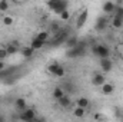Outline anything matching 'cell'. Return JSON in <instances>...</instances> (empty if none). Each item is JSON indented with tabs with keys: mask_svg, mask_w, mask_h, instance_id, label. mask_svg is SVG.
Returning <instances> with one entry per match:
<instances>
[{
	"mask_svg": "<svg viewBox=\"0 0 123 122\" xmlns=\"http://www.w3.org/2000/svg\"><path fill=\"white\" fill-rule=\"evenodd\" d=\"M93 53H94L99 59H102V58H109V56H110V50H109V47L105 46V45H96V46H93Z\"/></svg>",
	"mask_w": 123,
	"mask_h": 122,
	"instance_id": "1",
	"label": "cell"
},
{
	"mask_svg": "<svg viewBox=\"0 0 123 122\" xmlns=\"http://www.w3.org/2000/svg\"><path fill=\"white\" fill-rule=\"evenodd\" d=\"M19 119H22V121H25V122L34 121V119H36V112H34V109H31V108H26L25 111L20 112Z\"/></svg>",
	"mask_w": 123,
	"mask_h": 122,
	"instance_id": "2",
	"label": "cell"
},
{
	"mask_svg": "<svg viewBox=\"0 0 123 122\" xmlns=\"http://www.w3.org/2000/svg\"><path fill=\"white\" fill-rule=\"evenodd\" d=\"M109 25H110V20H109L106 16H100V17L96 20L94 29H96L97 32H103V30H106V29L109 27Z\"/></svg>",
	"mask_w": 123,
	"mask_h": 122,
	"instance_id": "3",
	"label": "cell"
},
{
	"mask_svg": "<svg viewBox=\"0 0 123 122\" xmlns=\"http://www.w3.org/2000/svg\"><path fill=\"white\" fill-rule=\"evenodd\" d=\"M87 17H89V10L85 7V9L80 12L79 17H77V20H76V27H77V29H82V27L85 26V23L87 22Z\"/></svg>",
	"mask_w": 123,
	"mask_h": 122,
	"instance_id": "4",
	"label": "cell"
},
{
	"mask_svg": "<svg viewBox=\"0 0 123 122\" xmlns=\"http://www.w3.org/2000/svg\"><path fill=\"white\" fill-rule=\"evenodd\" d=\"M83 43H77V46L74 47H70L69 52H67V58H77L80 55H83Z\"/></svg>",
	"mask_w": 123,
	"mask_h": 122,
	"instance_id": "5",
	"label": "cell"
},
{
	"mask_svg": "<svg viewBox=\"0 0 123 122\" xmlns=\"http://www.w3.org/2000/svg\"><path fill=\"white\" fill-rule=\"evenodd\" d=\"M100 68L103 72H110L113 69V62L110 58H102L100 59Z\"/></svg>",
	"mask_w": 123,
	"mask_h": 122,
	"instance_id": "6",
	"label": "cell"
},
{
	"mask_svg": "<svg viewBox=\"0 0 123 122\" xmlns=\"http://www.w3.org/2000/svg\"><path fill=\"white\" fill-rule=\"evenodd\" d=\"M105 82H106V76H105L103 73H96L92 78V83L94 86H102Z\"/></svg>",
	"mask_w": 123,
	"mask_h": 122,
	"instance_id": "7",
	"label": "cell"
},
{
	"mask_svg": "<svg viewBox=\"0 0 123 122\" xmlns=\"http://www.w3.org/2000/svg\"><path fill=\"white\" fill-rule=\"evenodd\" d=\"M103 12L105 13H107V14H110V13H113L115 12V9H116V4L112 1V0H107V1H105L103 3Z\"/></svg>",
	"mask_w": 123,
	"mask_h": 122,
	"instance_id": "8",
	"label": "cell"
},
{
	"mask_svg": "<svg viewBox=\"0 0 123 122\" xmlns=\"http://www.w3.org/2000/svg\"><path fill=\"white\" fill-rule=\"evenodd\" d=\"M14 106H16V109H17L19 112L25 111V109L27 108L26 99H25V98H16V101H14Z\"/></svg>",
	"mask_w": 123,
	"mask_h": 122,
	"instance_id": "9",
	"label": "cell"
},
{
	"mask_svg": "<svg viewBox=\"0 0 123 122\" xmlns=\"http://www.w3.org/2000/svg\"><path fill=\"white\" fill-rule=\"evenodd\" d=\"M115 92V85L113 83H109V82H105L102 85V93L103 95H112Z\"/></svg>",
	"mask_w": 123,
	"mask_h": 122,
	"instance_id": "10",
	"label": "cell"
},
{
	"mask_svg": "<svg viewBox=\"0 0 123 122\" xmlns=\"http://www.w3.org/2000/svg\"><path fill=\"white\" fill-rule=\"evenodd\" d=\"M44 45H46V43H44L43 40H40L37 36H36V37H33V39H31V42H30V46L34 49V50H39V49H42Z\"/></svg>",
	"mask_w": 123,
	"mask_h": 122,
	"instance_id": "11",
	"label": "cell"
},
{
	"mask_svg": "<svg viewBox=\"0 0 123 122\" xmlns=\"http://www.w3.org/2000/svg\"><path fill=\"white\" fill-rule=\"evenodd\" d=\"M57 102H59V105H60L62 108H69L70 103H72V99H70V96H67V95L64 93L60 99H57Z\"/></svg>",
	"mask_w": 123,
	"mask_h": 122,
	"instance_id": "12",
	"label": "cell"
},
{
	"mask_svg": "<svg viewBox=\"0 0 123 122\" xmlns=\"http://www.w3.org/2000/svg\"><path fill=\"white\" fill-rule=\"evenodd\" d=\"M76 105H79V106H82V108L87 109V108H89V105H90V102H89V99H87L86 96H80V98H77V99H76Z\"/></svg>",
	"mask_w": 123,
	"mask_h": 122,
	"instance_id": "13",
	"label": "cell"
},
{
	"mask_svg": "<svg viewBox=\"0 0 123 122\" xmlns=\"http://www.w3.org/2000/svg\"><path fill=\"white\" fill-rule=\"evenodd\" d=\"M85 114H86V109H85V108H82V106H79V105H76V106L73 108V115H74L76 118H83Z\"/></svg>",
	"mask_w": 123,
	"mask_h": 122,
	"instance_id": "14",
	"label": "cell"
},
{
	"mask_svg": "<svg viewBox=\"0 0 123 122\" xmlns=\"http://www.w3.org/2000/svg\"><path fill=\"white\" fill-rule=\"evenodd\" d=\"M112 27H115V29H120L123 26V17H119V16H115L113 19H112Z\"/></svg>",
	"mask_w": 123,
	"mask_h": 122,
	"instance_id": "15",
	"label": "cell"
},
{
	"mask_svg": "<svg viewBox=\"0 0 123 122\" xmlns=\"http://www.w3.org/2000/svg\"><path fill=\"white\" fill-rule=\"evenodd\" d=\"M62 30V27H60V23L59 22H52L50 23V26H49V32L50 33H59V32Z\"/></svg>",
	"mask_w": 123,
	"mask_h": 122,
	"instance_id": "16",
	"label": "cell"
},
{
	"mask_svg": "<svg viewBox=\"0 0 123 122\" xmlns=\"http://www.w3.org/2000/svg\"><path fill=\"white\" fill-rule=\"evenodd\" d=\"M22 55H23L25 58H31V56L34 55V49H33L31 46H26V47L22 49Z\"/></svg>",
	"mask_w": 123,
	"mask_h": 122,
	"instance_id": "17",
	"label": "cell"
},
{
	"mask_svg": "<svg viewBox=\"0 0 123 122\" xmlns=\"http://www.w3.org/2000/svg\"><path fill=\"white\" fill-rule=\"evenodd\" d=\"M52 95H53V98H55V99H60L62 96L64 95V89L60 88V86H56V88L53 89V92H52Z\"/></svg>",
	"mask_w": 123,
	"mask_h": 122,
	"instance_id": "18",
	"label": "cell"
},
{
	"mask_svg": "<svg viewBox=\"0 0 123 122\" xmlns=\"http://www.w3.org/2000/svg\"><path fill=\"white\" fill-rule=\"evenodd\" d=\"M37 37L40 39V40H43L44 43H47V40H49V37H50V32L49 30H42L37 33Z\"/></svg>",
	"mask_w": 123,
	"mask_h": 122,
	"instance_id": "19",
	"label": "cell"
},
{
	"mask_svg": "<svg viewBox=\"0 0 123 122\" xmlns=\"http://www.w3.org/2000/svg\"><path fill=\"white\" fill-rule=\"evenodd\" d=\"M77 39L76 37H67L66 39V42H64V45H66V47L67 49H70V47H74V46H77Z\"/></svg>",
	"mask_w": 123,
	"mask_h": 122,
	"instance_id": "20",
	"label": "cell"
},
{
	"mask_svg": "<svg viewBox=\"0 0 123 122\" xmlns=\"http://www.w3.org/2000/svg\"><path fill=\"white\" fill-rule=\"evenodd\" d=\"M60 1H62V0H49V1H47V7H49L52 12H55V10L59 7Z\"/></svg>",
	"mask_w": 123,
	"mask_h": 122,
	"instance_id": "21",
	"label": "cell"
},
{
	"mask_svg": "<svg viewBox=\"0 0 123 122\" xmlns=\"http://www.w3.org/2000/svg\"><path fill=\"white\" fill-rule=\"evenodd\" d=\"M66 9H67V0H62L60 4H59V7L55 10V13H56V14H60L62 12H63V10H66Z\"/></svg>",
	"mask_w": 123,
	"mask_h": 122,
	"instance_id": "22",
	"label": "cell"
},
{
	"mask_svg": "<svg viewBox=\"0 0 123 122\" xmlns=\"http://www.w3.org/2000/svg\"><path fill=\"white\" fill-rule=\"evenodd\" d=\"M53 75H55L56 78H63V76L66 75V70H64V68H63L62 65H59V66H57V69L55 70V73H53Z\"/></svg>",
	"mask_w": 123,
	"mask_h": 122,
	"instance_id": "23",
	"label": "cell"
},
{
	"mask_svg": "<svg viewBox=\"0 0 123 122\" xmlns=\"http://www.w3.org/2000/svg\"><path fill=\"white\" fill-rule=\"evenodd\" d=\"M1 22H3V25H4V26H12V25L14 23V19H13L12 16H3Z\"/></svg>",
	"mask_w": 123,
	"mask_h": 122,
	"instance_id": "24",
	"label": "cell"
},
{
	"mask_svg": "<svg viewBox=\"0 0 123 122\" xmlns=\"http://www.w3.org/2000/svg\"><path fill=\"white\" fill-rule=\"evenodd\" d=\"M6 49H7V53H9V55L17 53V50H19V49H17V45H16V43H12V45H9V46H7Z\"/></svg>",
	"mask_w": 123,
	"mask_h": 122,
	"instance_id": "25",
	"label": "cell"
},
{
	"mask_svg": "<svg viewBox=\"0 0 123 122\" xmlns=\"http://www.w3.org/2000/svg\"><path fill=\"white\" fill-rule=\"evenodd\" d=\"M10 4H9V0H0V12H6L9 10Z\"/></svg>",
	"mask_w": 123,
	"mask_h": 122,
	"instance_id": "26",
	"label": "cell"
},
{
	"mask_svg": "<svg viewBox=\"0 0 123 122\" xmlns=\"http://www.w3.org/2000/svg\"><path fill=\"white\" fill-rule=\"evenodd\" d=\"M115 16H119V17H123V6H116V9H115Z\"/></svg>",
	"mask_w": 123,
	"mask_h": 122,
	"instance_id": "27",
	"label": "cell"
},
{
	"mask_svg": "<svg viewBox=\"0 0 123 122\" xmlns=\"http://www.w3.org/2000/svg\"><path fill=\"white\" fill-rule=\"evenodd\" d=\"M7 56H9L7 49H6V47H0V61H4Z\"/></svg>",
	"mask_w": 123,
	"mask_h": 122,
	"instance_id": "28",
	"label": "cell"
},
{
	"mask_svg": "<svg viewBox=\"0 0 123 122\" xmlns=\"http://www.w3.org/2000/svg\"><path fill=\"white\" fill-rule=\"evenodd\" d=\"M59 16H60L62 20H69V19H70V13L67 12V9H66V10H63V12H62Z\"/></svg>",
	"mask_w": 123,
	"mask_h": 122,
	"instance_id": "29",
	"label": "cell"
},
{
	"mask_svg": "<svg viewBox=\"0 0 123 122\" xmlns=\"http://www.w3.org/2000/svg\"><path fill=\"white\" fill-rule=\"evenodd\" d=\"M57 66H59V63H50V65L47 66V70H49V72L53 75V73H55V70L57 69Z\"/></svg>",
	"mask_w": 123,
	"mask_h": 122,
	"instance_id": "30",
	"label": "cell"
},
{
	"mask_svg": "<svg viewBox=\"0 0 123 122\" xmlns=\"http://www.w3.org/2000/svg\"><path fill=\"white\" fill-rule=\"evenodd\" d=\"M4 69H6V63H4V61H0V73H1Z\"/></svg>",
	"mask_w": 123,
	"mask_h": 122,
	"instance_id": "31",
	"label": "cell"
},
{
	"mask_svg": "<svg viewBox=\"0 0 123 122\" xmlns=\"http://www.w3.org/2000/svg\"><path fill=\"white\" fill-rule=\"evenodd\" d=\"M94 119H103V115H99L97 114V115H94Z\"/></svg>",
	"mask_w": 123,
	"mask_h": 122,
	"instance_id": "32",
	"label": "cell"
},
{
	"mask_svg": "<svg viewBox=\"0 0 123 122\" xmlns=\"http://www.w3.org/2000/svg\"><path fill=\"white\" fill-rule=\"evenodd\" d=\"M4 119H6V118H4L3 115H0V122H4Z\"/></svg>",
	"mask_w": 123,
	"mask_h": 122,
	"instance_id": "33",
	"label": "cell"
},
{
	"mask_svg": "<svg viewBox=\"0 0 123 122\" xmlns=\"http://www.w3.org/2000/svg\"><path fill=\"white\" fill-rule=\"evenodd\" d=\"M122 42H123V34H122Z\"/></svg>",
	"mask_w": 123,
	"mask_h": 122,
	"instance_id": "34",
	"label": "cell"
},
{
	"mask_svg": "<svg viewBox=\"0 0 123 122\" xmlns=\"http://www.w3.org/2000/svg\"><path fill=\"white\" fill-rule=\"evenodd\" d=\"M122 121H123V115H122Z\"/></svg>",
	"mask_w": 123,
	"mask_h": 122,
	"instance_id": "35",
	"label": "cell"
},
{
	"mask_svg": "<svg viewBox=\"0 0 123 122\" xmlns=\"http://www.w3.org/2000/svg\"><path fill=\"white\" fill-rule=\"evenodd\" d=\"M122 55H123V53H122Z\"/></svg>",
	"mask_w": 123,
	"mask_h": 122,
	"instance_id": "36",
	"label": "cell"
}]
</instances>
